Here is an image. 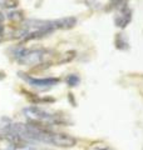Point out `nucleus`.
Returning a JSON list of instances; mask_svg holds the SVG:
<instances>
[{
  "label": "nucleus",
  "instance_id": "nucleus-1",
  "mask_svg": "<svg viewBox=\"0 0 143 150\" xmlns=\"http://www.w3.org/2000/svg\"><path fill=\"white\" fill-rule=\"evenodd\" d=\"M14 56L20 64L24 65H40L48 62V59L51 56V51L45 50V49H23V48H18L14 53Z\"/></svg>",
  "mask_w": 143,
  "mask_h": 150
},
{
  "label": "nucleus",
  "instance_id": "nucleus-2",
  "mask_svg": "<svg viewBox=\"0 0 143 150\" xmlns=\"http://www.w3.org/2000/svg\"><path fill=\"white\" fill-rule=\"evenodd\" d=\"M24 116L29 120V123L36 125H45V124H58V116L54 114L45 111L44 109H40L38 106H29L23 110Z\"/></svg>",
  "mask_w": 143,
  "mask_h": 150
},
{
  "label": "nucleus",
  "instance_id": "nucleus-3",
  "mask_svg": "<svg viewBox=\"0 0 143 150\" xmlns=\"http://www.w3.org/2000/svg\"><path fill=\"white\" fill-rule=\"evenodd\" d=\"M20 75H21V78L24 79V80H26L31 86L38 88V89H48V88H51V86L56 85V84L59 83V79H55V78L35 79V78L28 76L26 74H23V73H20Z\"/></svg>",
  "mask_w": 143,
  "mask_h": 150
},
{
  "label": "nucleus",
  "instance_id": "nucleus-4",
  "mask_svg": "<svg viewBox=\"0 0 143 150\" xmlns=\"http://www.w3.org/2000/svg\"><path fill=\"white\" fill-rule=\"evenodd\" d=\"M77 144L75 138L70 137L68 134L64 133H53L51 135V140H50V145L54 146H59V148H72Z\"/></svg>",
  "mask_w": 143,
  "mask_h": 150
},
{
  "label": "nucleus",
  "instance_id": "nucleus-5",
  "mask_svg": "<svg viewBox=\"0 0 143 150\" xmlns=\"http://www.w3.org/2000/svg\"><path fill=\"white\" fill-rule=\"evenodd\" d=\"M131 20H132V10L128 6H126L119 9L118 14L114 18V24H116V26L121 28V29H124L131 23Z\"/></svg>",
  "mask_w": 143,
  "mask_h": 150
},
{
  "label": "nucleus",
  "instance_id": "nucleus-6",
  "mask_svg": "<svg viewBox=\"0 0 143 150\" xmlns=\"http://www.w3.org/2000/svg\"><path fill=\"white\" fill-rule=\"evenodd\" d=\"M54 24H55V29H72V28L77 25V19L74 16H66L54 20Z\"/></svg>",
  "mask_w": 143,
  "mask_h": 150
},
{
  "label": "nucleus",
  "instance_id": "nucleus-7",
  "mask_svg": "<svg viewBox=\"0 0 143 150\" xmlns=\"http://www.w3.org/2000/svg\"><path fill=\"white\" fill-rule=\"evenodd\" d=\"M114 44H116V48L119 49V50H126L128 49L129 46H128V41L123 34H117L116 35V39H114Z\"/></svg>",
  "mask_w": 143,
  "mask_h": 150
},
{
  "label": "nucleus",
  "instance_id": "nucleus-8",
  "mask_svg": "<svg viewBox=\"0 0 143 150\" xmlns=\"http://www.w3.org/2000/svg\"><path fill=\"white\" fill-rule=\"evenodd\" d=\"M128 1H129V0H111V1H109V8H111V9L126 8Z\"/></svg>",
  "mask_w": 143,
  "mask_h": 150
},
{
  "label": "nucleus",
  "instance_id": "nucleus-9",
  "mask_svg": "<svg viewBox=\"0 0 143 150\" xmlns=\"http://www.w3.org/2000/svg\"><path fill=\"white\" fill-rule=\"evenodd\" d=\"M65 81H66V84H68L69 86H77L79 84V81H80V79H79L78 75L70 74V75H68V78L65 79Z\"/></svg>",
  "mask_w": 143,
  "mask_h": 150
},
{
  "label": "nucleus",
  "instance_id": "nucleus-10",
  "mask_svg": "<svg viewBox=\"0 0 143 150\" xmlns=\"http://www.w3.org/2000/svg\"><path fill=\"white\" fill-rule=\"evenodd\" d=\"M18 5V0H0V6L6 8V9H11L15 8Z\"/></svg>",
  "mask_w": 143,
  "mask_h": 150
},
{
  "label": "nucleus",
  "instance_id": "nucleus-11",
  "mask_svg": "<svg viewBox=\"0 0 143 150\" xmlns=\"http://www.w3.org/2000/svg\"><path fill=\"white\" fill-rule=\"evenodd\" d=\"M9 19L13 21H21L24 20V15L21 11H11L9 13Z\"/></svg>",
  "mask_w": 143,
  "mask_h": 150
},
{
  "label": "nucleus",
  "instance_id": "nucleus-12",
  "mask_svg": "<svg viewBox=\"0 0 143 150\" xmlns=\"http://www.w3.org/2000/svg\"><path fill=\"white\" fill-rule=\"evenodd\" d=\"M95 150H109V149H107V148H102V149H95Z\"/></svg>",
  "mask_w": 143,
  "mask_h": 150
},
{
  "label": "nucleus",
  "instance_id": "nucleus-13",
  "mask_svg": "<svg viewBox=\"0 0 143 150\" xmlns=\"http://www.w3.org/2000/svg\"><path fill=\"white\" fill-rule=\"evenodd\" d=\"M0 41H1V36H0Z\"/></svg>",
  "mask_w": 143,
  "mask_h": 150
}]
</instances>
